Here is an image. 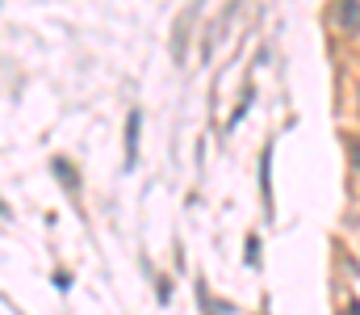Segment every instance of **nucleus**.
I'll list each match as a JSON object with an SVG mask.
<instances>
[{"mask_svg":"<svg viewBox=\"0 0 360 315\" xmlns=\"http://www.w3.org/2000/svg\"><path fill=\"white\" fill-rule=\"evenodd\" d=\"M134 139H139V113H130V122H126V160L134 164Z\"/></svg>","mask_w":360,"mask_h":315,"instance_id":"1","label":"nucleus"},{"mask_svg":"<svg viewBox=\"0 0 360 315\" xmlns=\"http://www.w3.org/2000/svg\"><path fill=\"white\" fill-rule=\"evenodd\" d=\"M340 21H344V30H356V0L340 4Z\"/></svg>","mask_w":360,"mask_h":315,"instance_id":"2","label":"nucleus"}]
</instances>
